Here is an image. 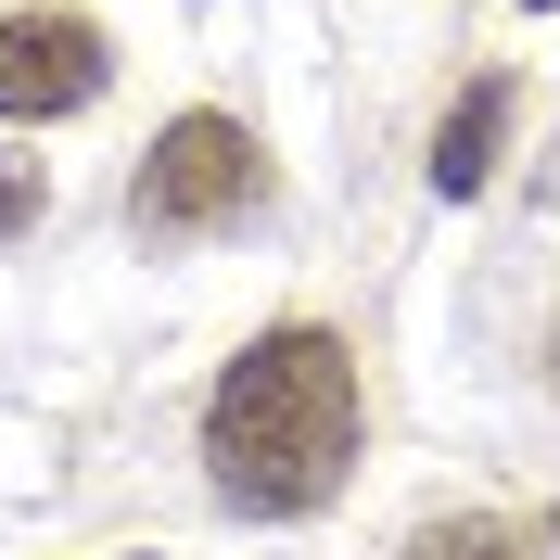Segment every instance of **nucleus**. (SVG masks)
<instances>
[{
  "instance_id": "obj_1",
  "label": "nucleus",
  "mask_w": 560,
  "mask_h": 560,
  "mask_svg": "<svg viewBox=\"0 0 560 560\" xmlns=\"http://www.w3.org/2000/svg\"><path fill=\"white\" fill-rule=\"evenodd\" d=\"M357 433H370V395H357L345 331L318 318H280L255 331L205 395V485L243 510V523H306L331 510L357 471Z\"/></svg>"
},
{
  "instance_id": "obj_2",
  "label": "nucleus",
  "mask_w": 560,
  "mask_h": 560,
  "mask_svg": "<svg viewBox=\"0 0 560 560\" xmlns=\"http://www.w3.org/2000/svg\"><path fill=\"white\" fill-rule=\"evenodd\" d=\"M255 191H268V166H255V128H230V115H178V128L140 153L128 217L153 230V243H205V230H230Z\"/></svg>"
},
{
  "instance_id": "obj_3",
  "label": "nucleus",
  "mask_w": 560,
  "mask_h": 560,
  "mask_svg": "<svg viewBox=\"0 0 560 560\" xmlns=\"http://www.w3.org/2000/svg\"><path fill=\"white\" fill-rule=\"evenodd\" d=\"M103 77H115V51L90 13H0V115L13 128H51V115L103 103Z\"/></svg>"
},
{
  "instance_id": "obj_4",
  "label": "nucleus",
  "mask_w": 560,
  "mask_h": 560,
  "mask_svg": "<svg viewBox=\"0 0 560 560\" xmlns=\"http://www.w3.org/2000/svg\"><path fill=\"white\" fill-rule=\"evenodd\" d=\"M497 140H510V77H471L446 103V128H433V191H446V205L497 178Z\"/></svg>"
},
{
  "instance_id": "obj_5",
  "label": "nucleus",
  "mask_w": 560,
  "mask_h": 560,
  "mask_svg": "<svg viewBox=\"0 0 560 560\" xmlns=\"http://www.w3.org/2000/svg\"><path fill=\"white\" fill-rule=\"evenodd\" d=\"M395 560H560V523H535V510H458V523H420Z\"/></svg>"
},
{
  "instance_id": "obj_6",
  "label": "nucleus",
  "mask_w": 560,
  "mask_h": 560,
  "mask_svg": "<svg viewBox=\"0 0 560 560\" xmlns=\"http://www.w3.org/2000/svg\"><path fill=\"white\" fill-rule=\"evenodd\" d=\"M26 217H38V166H0V243H13Z\"/></svg>"
},
{
  "instance_id": "obj_7",
  "label": "nucleus",
  "mask_w": 560,
  "mask_h": 560,
  "mask_svg": "<svg viewBox=\"0 0 560 560\" xmlns=\"http://www.w3.org/2000/svg\"><path fill=\"white\" fill-rule=\"evenodd\" d=\"M548 370H560V345H548Z\"/></svg>"
},
{
  "instance_id": "obj_8",
  "label": "nucleus",
  "mask_w": 560,
  "mask_h": 560,
  "mask_svg": "<svg viewBox=\"0 0 560 560\" xmlns=\"http://www.w3.org/2000/svg\"><path fill=\"white\" fill-rule=\"evenodd\" d=\"M548 13H560V0H548Z\"/></svg>"
}]
</instances>
